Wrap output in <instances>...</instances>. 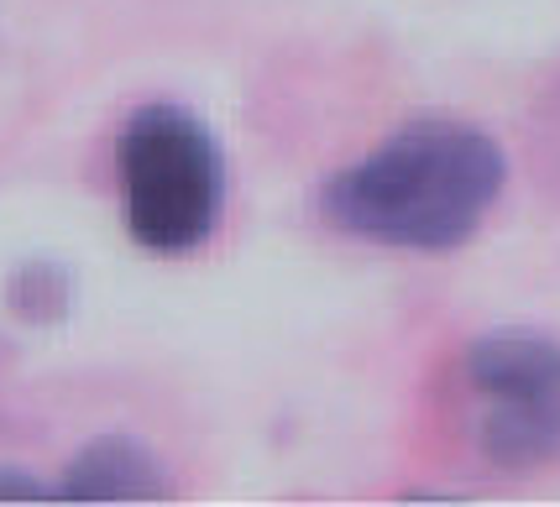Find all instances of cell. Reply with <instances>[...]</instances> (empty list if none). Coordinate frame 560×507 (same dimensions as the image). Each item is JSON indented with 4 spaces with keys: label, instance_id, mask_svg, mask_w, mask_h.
Wrapping results in <instances>:
<instances>
[{
    "label": "cell",
    "instance_id": "1",
    "mask_svg": "<svg viewBox=\"0 0 560 507\" xmlns=\"http://www.w3.org/2000/svg\"><path fill=\"white\" fill-rule=\"evenodd\" d=\"M509 184V152L492 131L456 116H419L325 178L315 193L325 225L398 251L466 246Z\"/></svg>",
    "mask_w": 560,
    "mask_h": 507
},
{
    "label": "cell",
    "instance_id": "2",
    "mask_svg": "<svg viewBox=\"0 0 560 507\" xmlns=\"http://www.w3.org/2000/svg\"><path fill=\"white\" fill-rule=\"evenodd\" d=\"M121 215L142 251L184 257L215 236L225 210V152L189 105H137L116 131Z\"/></svg>",
    "mask_w": 560,
    "mask_h": 507
},
{
    "label": "cell",
    "instance_id": "3",
    "mask_svg": "<svg viewBox=\"0 0 560 507\" xmlns=\"http://www.w3.org/2000/svg\"><path fill=\"white\" fill-rule=\"evenodd\" d=\"M462 377L477 398L488 465L524 476L560 460V340L545 330H488L466 345Z\"/></svg>",
    "mask_w": 560,
    "mask_h": 507
},
{
    "label": "cell",
    "instance_id": "4",
    "mask_svg": "<svg viewBox=\"0 0 560 507\" xmlns=\"http://www.w3.org/2000/svg\"><path fill=\"white\" fill-rule=\"evenodd\" d=\"M63 503H173V476L137 435H95L58 476Z\"/></svg>",
    "mask_w": 560,
    "mask_h": 507
},
{
    "label": "cell",
    "instance_id": "5",
    "mask_svg": "<svg viewBox=\"0 0 560 507\" xmlns=\"http://www.w3.org/2000/svg\"><path fill=\"white\" fill-rule=\"evenodd\" d=\"M0 304L16 325H32V330H52L79 309V272L58 257H32V262L11 267L5 272V288H0Z\"/></svg>",
    "mask_w": 560,
    "mask_h": 507
},
{
    "label": "cell",
    "instance_id": "6",
    "mask_svg": "<svg viewBox=\"0 0 560 507\" xmlns=\"http://www.w3.org/2000/svg\"><path fill=\"white\" fill-rule=\"evenodd\" d=\"M0 503H63V486L26 476L16 465H0Z\"/></svg>",
    "mask_w": 560,
    "mask_h": 507
}]
</instances>
